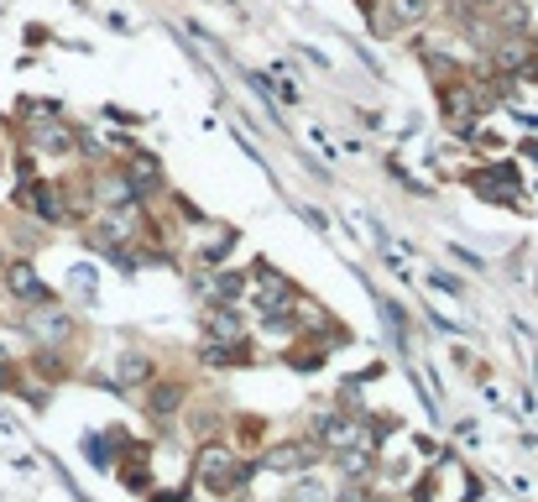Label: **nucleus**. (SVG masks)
Here are the masks:
<instances>
[{"mask_svg": "<svg viewBox=\"0 0 538 502\" xmlns=\"http://www.w3.org/2000/svg\"><path fill=\"white\" fill-rule=\"evenodd\" d=\"M194 482L215 497H230L236 492V450L220 445V440H204L194 450Z\"/></svg>", "mask_w": 538, "mask_h": 502, "instance_id": "1", "label": "nucleus"}, {"mask_svg": "<svg viewBox=\"0 0 538 502\" xmlns=\"http://www.w3.org/2000/svg\"><path fill=\"white\" fill-rule=\"evenodd\" d=\"M309 440L319 445V450H356V445H371V429H366V419H356V414H314L309 419Z\"/></svg>", "mask_w": 538, "mask_h": 502, "instance_id": "2", "label": "nucleus"}, {"mask_svg": "<svg viewBox=\"0 0 538 502\" xmlns=\"http://www.w3.org/2000/svg\"><path fill=\"white\" fill-rule=\"evenodd\" d=\"M324 461V450L303 435V440H283V445H272L267 455H262V466L267 471H283V476H303V471H314Z\"/></svg>", "mask_w": 538, "mask_h": 502, "instance_id": "3", "label": "nucleus"}, {"mask_svg": "<svg viewBox=\"0 0 538 502\" xmlns=\"http://www.w3.org/2000/svg\"><path fill=\"white\" fill-rule=\"evenodd\" d=\"M0 278H6V288H11V299H21L27 309H42V304H58L53 299V288L37 278V267L32 262H6L0 267Z\"/></svg>", "mask_w": 538, "mask_h": 502, "instance_id": "4", "label": "nucleus"}, {"mask_svg": "<svg viewBox=\"0 0 538 502\" xmlns=\"http://www.w3.org/2000/svg\"><path fill=\"white\" fill-rule=\"evenodd\" d=\"M256 299H262L267 314H283V309L298 304V288L283 278V272H272V267L262 262V267H256Z\"/></svg>", "mask_w": 538, "mask_h": 502, "instance_id": "5", "label": "nucleus"}, {"mask_svg": "<svg viewBox=\"0 0 538 502\" xmlns=\"http://www.w3.org/2000/svg\"><path fill=\"white\" fill-rule=\"evenodd\" d=\"M439 105H444V116H450L460 131L471 126V116L481 110V100H476V89L465 84V79H450V84H439Z\"/></svg>", "mask_w": 538, "mask_h": 502, "instance_id": "6", "label": "nucleus"}, {"mask_svg": "<svg viewBox=\"0 0 538 502\" xmlns=\"http://www.w3.org/2000/svg\"><path fill=\"white\" fill-rule=\"evenodd\" d=\"M27 330L37 340H48V346H58V340L74 335V319H68L58 304H42V309H27Z\"/></svg>", "mask_w": 538, "mask_h": 502, "instance_id": "7", "label": "nucleus"}, {"mask_svg": "<svg viewBox=\"0 0 538 502\" xmlns=\"http://www.w3.org/2000/svg\"><path fill=\"white\" fill-rule=\"evenodd\" d=\"M204 340H209V346H241V340H246L241 314H236V309H215V304H209V309H204Z\"/></svg>", "mask_w": 538, "mask_h": 502, "instance_id": "8", "label": "nucleus"}, {"mask_svg": "<svg viewBox=\"0 0 538 502\" xmlns=\"http://www.w3.org/2000/svg\"><path fill=\"white\" fill-rule=\"evenodd\" d=\"M21 204H27V210L37 215V220H48V225H58L68 210H63V199H58V189L53 184H37V178H32V184L27 189H21Z\"/></svg>", "mask_w": 538, "mask_h": 502, "instance_id": "9", "label": "nucleus"}, {"mask_svg": "<svg viewBox=\"0 0 538 502\" xmlns=\"http://www.w3.org/2000/svg\"><path fill=\"white\" fill-rule=\"evenodd\" d=\"M335 471H340V482H371V476H377V450H371V445L340 450L335 455Z\"/></svg>", "mask_w": 538, "mask_h": 502, "instance_id": "10", "label": "nucleus"}, {"mask_svg": "<svg viewBox=\"0 0 538 502\" xmlns=\"http://www.w3.org/2000/svg\"><path fill=\"white\" fill-rule=\"evenodd\" d=\"M27 142H32L37 152H68V147L79 142V131H74V126H63V121L53 116V121L32 126V131H27Z\"/></svg>", "mask_w": 538, "mask_h": 502, "instance_id": "11", "label": "nucleus"}, {"mask_svg": "<svg viewBox=\"0 0 538 502\" xmlns=\"http://www.w3.org/2000/svg\"><path fill=\"white\" fill-rule=\"evenodd\" d=\"M126 189H131V199H147V194H157V189H162V168H157V157H136V163L126 168Z\"/></svg>", "mask_w": 538, "mask_h": 502, "instance_id": "12", "label": "nucleus"}, {"mask_svg": "<svg viewBox=\"0 0 538 502\" xmlns=\"http://www.w3.org/2000/svg\"><path fill=\"white\" fill-rule=\"evenodd\" d=\"M183 382H152V393H147V414L152 419H173L178 408H183Z\"/></svg>", "mask_w": 538, "mask_h": 502, "instance_id": "13", "label": "nucleus"}, {"mask_svg": "<svg viewBox=\"0 0 538 502\" xmlns=\"http://www.w3.org/2000/svg\"><path fill=\"white\" fill-rule=\"evenodd\" d=\"M434 0H387V27H418V21H429Z\"/></svg>", "mask_w": 538, "mask_h": 502, "instance_id": "14", "label": "nucleus"}, {"mask_svg": "<svg viewBox=\"0 0 538 502\" xmlns=\"http://www.w3.org/2000/svg\"><path fill=\"white\" fill-rule=\"evenodd\" d=\"M115 372H121V382H126V387H136V382H147V377H152V361L131 351V356H121V367H115Z\"/></svg>", "mask_w": 538, "mask_h": 502, "instance_id": "15", "label": "nucleus"}, {"mask_svg": "<svg viewBox=\"0 0 538 502\" xmlns=\"http://www.w3.org/2000/svg\"><path fill=\"white\" fill-rule=\"evenodd\" d=\"M288 502H335V492L324 487V482H314V476H303V482L293 487V497Z\"/></svg>", "mask_w": 538, "mask_h": 502, "instance_id": "16", "label": "nucleus"}, {"mask_svg": "<svg viewBox=\"0 0 538 502\" xmlns=\"http://www.w3.org/2000/svg\"><path fill=\"white\" fill-rule=\"evenodd\" d=\"M382 314H387V325H392V340H403V346H408V314L397 309V304H387V299H382Z\"/></svg>", "mask_w": 538, "mask_h": 502, "instance_id": "17", "label": "nucleus"}, {"mask_svg": "<svg viewBox=\"0 0 538 502\" xmlns=\"http://www.w3.org/2000/svg\"><path fill=\"white\" fill-rule=\"evenodd\" d=\"M335 502H377V497H371V487H366V482H345V487L335 492Z\"/></svg>", "mask_w": 538, "mask_h": 502, "instance_id": "18", "label": "nucleus"}, {"mask_svg": "<svg viewBox=\"0 0 538 502\" xmlns=\"http://www.w3.org/2000/svg\"><path fill=\"white\" fill-rule=\"evenodd\" d=\"M121 482H126L131 492H147V487H152V482H147V466H126V471H121Z\"/></svg>", "mask_w": 538, "mask_h": 502, "instance_id": "19", "label": "nucleus"}, {"mask_svg": "<svg viewBox=\"0 0 538 502\" xmlns=\"http://www.w3.org/2000/svg\"><path fill=\"white\" fill-rule=\"evenodd\" d=\"M68 283L79 288V299H89V288H95V272H89V267H74V272H68Z\"/></svg>", "mask_w": 538, "mask_h": 502, "instance_id": "20", "label": "nucleus"}, {"mask_svg": "<svg viewBox=\"0 0 538 502\" xmlns=\"http://www.w3.org/2000/svg\"><path fill=\"white\" fill-rule=\"evenodd\" d=\"M434 288L439 293H460V278H444V272H434Z\"/></svg>", "mask_w": 538, "mask_h": 502, "instance_id": "21", "label": "nucleus"}, {"mask_svg": "<svg viewBox=\"0 0 538 502\" xmlns=\"http://www.w3.org/2000/svg\"><path fill=\"white\" fill-rule=\"evenodd\" d=\"M11 377H16V367H11V361H0V387H11Z\"/></svg>", "mask_w": 538, "mask_h": 502, "instance_id": "22", "label": "nucleus"}, {"mask_svg": "<svg viewBox=\"0 0 538 502\" xmlns=\"http://www.w3.org/2000/svg\"><path fill=\"white\" fill-rule=\"evenodd\" d=\"M147 502H183V492H152Z\"/></svg>", "mask_w": 538, "mask_h": 502, "instance_id": "23", "label": "nucleus"}, {"mask_svg": "<svg viewBox=\"0 0 538 502\" xmlns=\"http://www.w3.org/2000/svg\"><path fill=\"white\" fill-rule=\"evenodd\" d=\"M471 6H497V0H471Z\"/></svg>", "mask_w": 538, "mask_h": 502, "instance_id": "24", "label": "nucleus"}]
</instances>
